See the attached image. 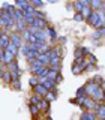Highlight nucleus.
Returning <instances> with one entry per match:
<instances>
[{
	"label": "nucleus",
	"instance_id": "obj_14",
	"mask_svg": "<svg viewBox=\"0 0 105 120\" xmlns=\"http://www.w3.org/2000/svg\"><path fill=\"white\" fill-rule=\"evenodd\" d=\"M48 54H50L51 59H54V57H62V48H60V47H52L51 50L48 51Z\"/></svg>",
	"mask_w": 105,
	"mask_h": 120
},
{
	"label": "nucleus",
	"instance_id": "obj_20",
	"mask_svg": "<svg viewBox=\"0 0 105 120\" xmlns=\"http://www.w3.org/2000/svg\"><path fill=\"white\" fill-rule=\"evenodd\" d=\"M47 98L50 102H52V101H56L57 99V90H48V93H47Z\"/></svg>",
	"mask_w": 105,
	"mask_h": 120
},
{
	"label": "nucleus",
	"instance_id": "obj_29",
	"mask_svg": "<svg viewBox=\"0 0 105 120\" xmlns=\"http://www.w3.org/2000/svg\"><path fill=\"white\" fill-rule=\"evenodd\" d=\"M81 72H82L81 66L78 65V63H74V65H72V74H74V75H80Z\"/></svg>",
	"mask_w": 105,
	"mask_h": 120
},
{
	"label": "nucleus",
	"instance_id": "obj_25",
	"mask_svg": "<svg viewBox=\"0 0 105 120\" xmlns=\"http://www.w3.org/2000/svg\"><path fill=\"white\" fill-rule=\"evenodd\" d=\"M77 96H89L87 95V87H86V84L77 89Z\"/></svg>",
	"mask_w": 105,
	"mask_h": 120
},
{
	"label": "nucleus",
	"instance_id": "obj_7",
	"mask_svg": "<svg viewBox=\"0 0 105 120\" xmlns=\"http://www.w3.org/2000/svg\"><path fill=\"white\" fill-rule=\"evenodd\" d=\"M45 65H42V63H41L39 62V60H35V62H32V63H30V71H32V72L33 74H35V75H38V74H39L41 72V71H42V68H44Z\"/></svg>",
	"mask_w": 105,
	"mask_h": 120
},
{
	"label": "nucleus",
	"instance_id": "obj_17",
	"mask_svg": "<svg viewBox=\"0 0 105 120\" xmlns=\"http://www.w3.org/2000/svg\"><path fill=\"white\" fill-rule=\"evenodd\" d=\"M47 32H48V36L51 38V42L54 44L56 41H57V32H56V29H52V27H48V29H47Z\"/></svg>",
	"mask_w": 105,
	"mask_h": 120
},
{
	"label": "nucleus",
	"instance_id": "obj_4",
	"mask_svg": "<svg viewBox=\"0 0 105 120\" xmlns=\"http://www.w3.org/2000/svg\"><path fill=\"white\" fill-rule=\"evenodd\" d=\"M41 82H42L48 90H57V89H56V82H57V81H56L54 78H50V77L41 78Z\"/></svg>",
	"mask_w": 105,
	"mask_h": 120
},
{
	"label": "nucleus",
	"instance_id": "obj_3",
	"mask_svg": "<svg viewBox=\"0 0 105 120\" xmlns=\"http://www.w3.org/2000/svg\"><path fill=\"white\" fill-rule=\"evenodd\" d=\"M0 59H2V62H3V63L9 65L12 60H15V56L12 54V52H9L8 50H2V51H0Z\"/></svg>",
	"mask_w": 105,
	"mask_h": 120
},
{
	"label": "nucleus",
	"instance_id": "obj_31",
	"mask_svg": "<svg viewBox=\"0 0 105 120\" xmlns=\"http://www.w3.org/2000/svg\"><path fill=\"white\" fill-rule=\"evenodd\" d=\"M30 3H32L33 6L36 8V9H41V8H44V2L42 0H29Z\"/></svg>",
	"mask_w": 105,
	"mask_h": 120
},
{
	"label": "nucleus",
	"instance_id": "obj_11",
	"mask_svg": "<svg viewBox=\"0 0 105 120\" xmlns=\"http://www.w3.org/2000/svg\"><path fill=\"white\" fill-rule=\"evenodd\" d=\"M8 69H9L11 72H20V74L22 75V69L18 66V62H17V60H12V62L8 65Z\"/></svg>",
	"mask_w": 105,
	"mask_h": 120
},
{
	"label": "nucleus",
	"instance_id": "obj_1",
	"mask_svg": "<svg viewBox=\"0 0 105 120\" xmlns=\"http://www.w3.org/2000/svg\"><path fill=\"white\" fill-rule=\"evenodd\" d=\"M0 17H2V20H0V22H2V29H8V30H14L15 27V17H11L9 14H8V11L2 9V12H0Z\"/></svg>",
	"mask_w": 105,
	"mask_h": 120
},
{
	"label": "nucleus",
	"instance_id": "obj_43",
	"mask_svg": "<svg viewBox=\"0 0 105 120\" xmlns=\"http://www.w3.org/2000/svg\"><path fill=\"white\" fill-rule=\"evenodd\" d=\"M47 2H48V3H56L57 0H47Z\"/></svg>",
	"mask_w": 105,
	"mask_h": 120
},
{
	"label": "nucleus",
	"instance_id": "obj_36",
	"mask_svg": "<svg viewBox=\"0 0 105 120\" xmlns=\"http://www.w3.org/2000/svg\"><path fill=\"white\" fill-rule=\"evenodd\" d=\"M35 17H36V18H45V14H44L41 9H36V11H35Z\"/></svg>",
	"mask_w": 105,
	"mask_h": 120
},
{
	"label": "nucleus",
	"instance_id": "obj_39",
	"mask_svg": "<svg viewBox=\"0 0 105 120\" xmlns=\"http://www.w3.org/2000/svg\"><path fill=\"white\" fill-rule=\"evenodd\" d=\"M82 54H84V56H89V54H90L89 48H84V47H82Z\"/></svg>",
	"mask_w": 105,
	"mask_h": 120
},
{
	"label": "nucleus",
	"instance_id": "obj_10",
	"mask_svg": "<svg viewBox=\"0 0 105 120\" xmlns=\"http://www.w3.org/2000/svg\"><path fill=\"white\" fill-rule=\"evenodd\" d=\"M33 89H35V93L39 95V96H47V93H48V89L45 87L42 82H39V84H38L36 87H33Z\"/></svg>",
	"mask_w": 105,
	"mask_h": 120
},
{
	"label": "nucleus",
	"instance_id": "obj_34",
	"mask_svg": "<svg viewBox=\"0 0 105 120\" xmlns=\"http://www.w3.org/2000/svg\"><path fill=\"white\" fill-rule=\"evenodd\" d=\"M74 20L75 21H84L86 17H84V14H82V12H77V14L74 15Z\"/></svg>",
	"mask_w": 105,
	"mask_h": 120
},
{
	"label": "nucleus",
	"instance_id": "obj_22",
	"mask_svg": "<svg viewBox=\"0 0 105 120\" xmlns=\"http://www.w3.org/2000/svg\"><path fill=\"white\" fill-rule=\"evenodd\" d=\"M74 8H75V11H77V12H82V9L86 8V5L81 2V0H75V3H74Z\"/></svg>",
	"mask_w": 105,
	"mask_h": 120
},
{
	"label": "nucleus",
	"instance_id": "obj_5",
	"mask_svg": "<svg viewBox=\"0 0 105 120\" xmlns=\"http://www.w3.org/2000/svg\"><path fill=\"white\" fill-rule=\"evenodd\" d=\"M90 96H92L93 99L99 101V102H105V90L101 89V86H99V87H98V89H96V90H95V92H93Z\"/></svg>",
	"mask_w": 105,
	"mask_h": 120
},
{
	"label": "nucleus",
	"instance_id": "obj_9",
	"mask_svg": "<svg viewBox=\"0 0 105 120\" xmlns=\"http://www.w3.org/2000/svg\"><path fill=\"white\" fill-rule=\"evenodd\" d=\"M38 60L45 66H50V63H51V57H50L48 52H41V54L38 56Z\"/></svg>",
	"mask_w": 105,
	"mask_h": 120
},
{
	"label": "nucleus",
	"instance_id": "obj_19",
	"mask_svg": "<svg viewBox=\"0 0 105 120\" xmlns=\"http://www.w3.org/2000/svg\"><path fill=\"white\" fill-rule=\"evenodd\" d=\"M6 50L9 51V52H12L14 56H17V54H18V51H20V47H18V45H15V44H12V42H11L9 45H8V48H6Z\"/></svg>",
	"mask_w": 105,
	"mask_h": 120
},
{
	"label": "nucleus",
	"instance_id": "obj_23",
	"mask_svg": "<svg viewBox=\"0 0 105 120\" xmlns=\"http://www.w3.org/2000/svg\"><path fill=\"white\" fill-rule=\"evenodd\" d=\"M96 112H98V119H105V102H101V107Z\"/></svg>",
	"mask_w": 105,
	"mask_h": 120
},
{
	"label": "nucleus",
	"instance_id": "obj_33",
	"mask_svg": "<svg viewBox=\"0 0 105 120\" xmlns=\"http://www.w3.org/2000/svg\"><path fill=\"white\" fill-rule=\"evenodd\" d=\"M39 101H41V96L35 93V95H33V96L29 99V104H39Z\"/></svg>",
	"mask_w": 105,
	"mask_h": 120
},
{
	"label": "nucleus",
	"instance_id": "obj_38",
	"mask_svg": "<svg viewBox=\"0 0 105 120\" xmlns=\"http://www.w3.org/2000/svg\"><path fill=\"white\" fill-rule=\"evenodd\" d=\"M93 80H95V82H98V84H101V82L104 81V78L101 77V75H95V78H93Z\"/></svg>",
	"mask_w": 105,
	"mask_h": 120
},
{
	"label": "nucleus",
	"instance_id": "obj_28",
	"mask_svg": "<svg viewBox=\"0 0 105 120\" xmlns=\"http://www.w3.org/2000/svg\"><path fill=\"white\" fill-rule=\"evenodd\" d=\"M39 82H41V78L38 77V75H36V77H32V78L29 80V84L32 86V87H36V86L39 84Z\"/></svg>",
	"mask_w": 105,
	"mask_h": 120
},
{
	"label": "nucleus",
	"instance_id": "obj_12",
	"mask_svg": "<svg viewBox=\"0 0 105 120\" xmlns=\"http://www.w3.org/2000/svg\"><path fill=\"white\" fill-rule=\"evenodd\" d=\"M48 22H47V18H36V21H35V24L33 26H36L38 29H42V30H47L48 29Z\"/></svg>",
	"mask_w": 105,
	"mask_h": 120
},
{
	"label": "nucleus",
	"instance_id": "obj_26",
	"mask_svg": "<svg viewBox=\"0 0 105 120\" xmlns=\"http://www.w3.org/2000/svg\"><path fill=\"white\" fill-rule=\"evenodd\" d=\"M48 74H50V66H44L42 71L38 74V77H39V78H45V77H48Z\"/></svg>",
	"mask_w": 105,
	"mask_h": 120
},
{
	"label": "nucleus",
	"instance_id": "obj_37",
	"mask_svg": "<svg viewBox=\"0 0 105 120\" xmlns=\"http://www.w3.org/2000/svg\"><path fill=\"white\" fill-rule=\"evenodd\" d=\"M87 57H89V63H93V65L96 63V56H93L92 52H90V54L87 56Z\"/></svg>",
	"mask_w": 105,
	"mask_h": 120
},
{
	"label": "nucleus",
	"instance_id": "obj_27",
	"mask_svg": "<svg viewBox=\"0 0 105 120\" xmlns=\"http://www.w3.org/2000/svg\"><path fill=\"white\" fill-rule=\"evenodd\" d=\"M60 65H62V57H54V59H51V63H50V66L60 68Z\"/></svg>",
	"mask_w": 105,
	"mask_h": 120
},
{
	"label": "nucleus",
	"instance_id": "obj_30",
	"mask_svg": "<svg viewBox=\"0 0 105 120\" xmlns=\"http://www.w3.org/2000/svg\"><path fill=\"white\" fill-rule=\"evenodd\" d=\"M21 35H22V39H24L26 42H29V41H30V38L33 36V33H30V30H29V29H26L24 32L21 33Z\"/></svg>",
	"mask_w": 105,
	"mask_h": 120
},
{
	"label": "nucleus",
	"instance_id": "obj_35",
	"mask_svg": "<svg viewBox=\"0 0 105 120\" xmlns=\"http://www.w3.org/2000/svg\"><path fill=\"white\" fill-rule=\"evenodd\" d=\"M11 84H12V89H14V90H18V92L21 90V86H20L21 82H20V80H14Z\"/></svg>",
	"mask_w": 105,
	"mask_h": 120
},
{
	"label": "nucleus",
	"instance_id": "obj_8",
	"mask_svg": "<svg viewBox=\"0 0 105 120\" xmlns=\"http://www.w3.org/2000/svg\"><path fill=\"white\" fill-rule=\"evenodd\" d=\"M27 27H29V26H27V22H26V20H17V21H15V27H14V30H15V32L22 33Z\"/></svg>",
	"mask_w": 105,
	"mask_h": 120
},
{
	"label": "nucleus",
	"instance_id": "obj_24",
	"mask_svg": "<svg viewBox=\"0 0 105 120\" xmlns=\"http://www.w3.org/2000/svg\"><path fill=\"white\" fill-rule=\"evenodd\" d=\"M30 50H32V44H29V42H24V44L21 45V48H20V51H21L24 56L27 54V52H29Z\"/></svg>",
	"mask_w": 105,
	"mask_h": 120
},
{
	"label": "nucleus",
	"instance_id": "obj_18",
	"mask_svg": "<svg viewBox=\"0 0 105 120\" xmlns=\"http://www.w3.org/2000/svg\"><path fill=\"white\" fill-rule=\"evenodd\" d=\"M29 110H30V114H32V116H38L41 112V108L38 107V104H30Z\"/></svg>",
	"mask_w": 105,
	"mask_h": 120
},
{
	"label": "nucleus",
	"instance_id": "obj_13",
	"mask_svg": "<svg viewBox=\"0 0 105 120\" xmlns=\"http://www.w3.org/2000/svg\"><path fill=\"white\" fill-rule=\"evenodd\" d=\"M38 107L41 108V111H48V110H50V101H48L47 98L44 96V99H41V101H39Z\"/></svg>",
	"mask_w": 105,
	"mask_h": 120
},
{
	"label": "nucleus",
	"instance_id": "obj_15",
	"mask_svg": "<svg viewBox=\"0 0 105 120\" xmlns=\"http://www.w3.org/2000/svg\"><path fill=\"white\" fill-rule=\"evenodd\" d=\"M101 38H105V26H104V27L96 29V32L92 35V39L93 41H95V39H101Z\"/></svg>",
	"mask_w": 105,
	"mask_h": 120
},
{
	"label": "nucleus",
	"instance_id": "obj_41",
	"mask_svg": "<svg viewBox=\"0 0 105 120\" xmlns=\"http://www.w3.org/2000/svg\"><path fill=\"white\" fill-rule=\"evenodd\" d=\"M62 80H63V78H62V75H60V74H59V77H57V78H56V81H57V82H60V81H62Z\"/></svg>",
	"mask_w": 105,
	"mask_h": 120
},
{
	"label": "nucleus",
	"instance_id": "obj_2",
	"mask_svg": "<svg viewBox=\"0 0 105 120\" xmlns=\"http://www.w3.org/2000/svg\"><path fill=\"white\" fill-rule=\"evenodd\" d=\"M9 36H11V42L15 44V45H18V47L21 48V45L24 44V42H22L24 39H22V35H21V33L20 32H11Z\"/></svg>",
	"mask_w": 105,
	"mask_h": 120
},
{
	"label": "nucleus",
	"instance_id": "obj_16",
	"mask_svg": "<svg viewBox=\"0 0 105 120\" xmlns=\"http://www.w3.org/2000/svg\"><path fill=\"white\" fill-rule=\"evenodd\" d=\"M35 36L38 38V39H41V41H47V38H50L48 36V32L47 30H42V29L38 30V32L35 33Z\"/></svg>",
	"mask_w": 105,
	"mask_h": 120
},
{
	"label": "nucleus",
	"instance_id": "obj_21",
	"mask_svg": "<svg viewBox=\"0 0 105 120\" xmlns=\"http://www.w3.org/2000/svg\"><path fill=\"white\" fill-rule=\"evenodd\" d=\"M102 3H104V0H92V2H90V6L95 11H99L101 8H102Z\"/></svg>",
	"mask_w": 105,
	"mask_h": 120
},
{
	"label": "nucleus",
	"instance_id": "obj_40",
	"mask_svg": "<svg viewBox=\"0 0 105 120\" xmlns=\"http://www.w3.org/2000/svg\"><path fill=\"white\" fill-rule=\"evenodd\" d=\"M99 86H101V89H102V90H105V80H104L102 82H101V84H99Z\"/></svg>",
	"mask_w": 105,
	"mask_h": 120
},
{
	"label": "nucleus",
	"instance_id": "obj_6",
	"mask_svg": "<svg viewBox=\"0 0 105 120\" xmlns=\"http://www.w3.org/2000/svg\"><path fill=\"white\" fill-rule=\"evenodd\" d=\"M81 119L82 120H95V119H98V112L93 110H84L81 112Z\"/></svg>",
	"mask_w": 105,
	"mask_h": 120
},
{
	"label": "nucleus",
	"instance_id": "obj_42",
	"mask_svg": "<svg viewBox=\"0 0 105 120\" xmlns=\"http://www.w3.org/2000/svg\"><path fill=\"white\" fill-rule=\"evenodd\" d=\"M102 11H105V0H104V3H102V8H101Z\"/></svg>",
	"mask_w": 105,
	"mask_h": 120
},
{
	"label": "nucleus",
	"instance_id": "obj_32",
	"mask_svg": "<svg viewBox=\"0 0 105 120\" xmlns=\"http://www.w3.org/2000/svg\"><path fill=\"white\" fill-rule=\"evenodd\" d=\"M82 56H84V54H82V48L81 47H77V48H75V51H74V57L78 59V57H82Z\"/></svg>",
	"mask_w": 105,
	"mask_h": 120
}]
</instances>
